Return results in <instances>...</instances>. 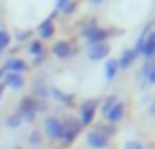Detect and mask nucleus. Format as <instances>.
Here are the masks:
<instances>
[{"label": "nucleus", "mask_w": 155, "mask_h": 149, "mask_svg": "<svg viewBox=\"0 0 155 149\" xmlns=\"http://www.w3.org/2000/svg\"><path fill=\"white\" fill-rule=\"evenodd\" d=\"M41 111H45V104L38 100V98H34V96H26V98H21L19 100V107H17V115L21 117V121H34L36 119V113H41Z\"/></svg>", "instance_id": "obj_1"}, {"label": "nucleus", "mask_w": 155, "mask_h": 149, "mask_svg": "<svg viewBox=\"0 0 155 149\" xmlns=\"http://www.w3.org/2000/svg\"><path fill=\"white\" fill-rule=\"evenodd\" d=\"M81 34L89 41V45H96V43H106V39H108L113 32L106 30V28H98L96 24H87Z\"/></svg>", "instance_id": "obj_2"}, {"label": "nucleus", "mask_w": 155, "mask_h": 149, "mask_svg": "<svg viewBox=\"0 0 155 149\" xmlns=\"http://www.w3.org/2000/svg\"><path fill=\"white\" fill-rule=\"evenodd\" d=\"M113 132V128H98V130H89L87 134V145L91 149H106L108 145V134Z\"/></svg>", "instance_id": "obj_3"}, {"label": "nucleus", "mask_w": 155, "mask_h": 149, "mask_svg": "<svg viewBox=\"0 0 155 149\" xmlns=\"http://www.w3.org/2000/svg\"><path fill=\"white\" fill-rule=\"evenodd\" d=\"M45 132L51 136V138H64V119L60 117H47L45 119Z\"/></svg>", "instance_id": "obj_4"}, {"label": "nucleus", "mask_w": 155, "mask_h": 149, "mask_svg": "<svg viewBox=\"0 0 155 149\" xmlns=\"http://www.w3.org/2000/svg\"><path fill=\"white\" fill-rule=\"evenodd\" d=\"M96 109H98V100H85L81 104V126H89L94 121V115H96Z\"/></svg>", "instance_id": "obj_5"}, {"label": "nucleus", "mask_w": 155, "mask_h": 149, "mask_svg": "<svg viewBox=\"0 0 155 149\" xmlns=\"http://www.w3.org/2000/svg\"><path fill=\"white\" fill-rule=\"evenodd\" d=\"M79 132H81V121H77L72 117L64 119V138H62L64 143H72L79 136Z\"/></svg>", "instance_id": "obj_6"}, {"label": "nucleus", "mask_w": 155, "mask_h": 149, "mask_svg": "<svg viewBox=\"0 0 155 149\" xmlns=\"http://www.w3.org/2000/svg\"><path fill=\"white\" fill-rule=\"evenodd\" d=\"M108 53H110V47H108L106 43H96V45H89V49H87V58H89L91 62H100V60H104Z\"/></svg>", "instance_id": "obj_7"}, {"label": "nucleus", "mask_w": 155, "mask_h": 149, "mask_svg": "<svg viewBox=\"0 0 155 149\" xmlns=\"http://www.w3.org/2000/svg\"><path fill=\"white\" fill-rule=\"evenodd\" d=\"M26 68H28V64H26L21 58H9V60L5 62V70H7V73H19V75H24Z\"/></svg>", "instance_id": "obj_8"}, {"label": "nucleus", "mask_w": 155, "mask_h": 149, "mask_svg": "<svg viewBox=\"0 0 155 149\" xmlns=\"http://www.w3.org/2000/svg\"><path fill=\"white\" fill-rule=\"evenodd\" d=\"M2 83L7 87H11V90H21L26 81H24V75H19V73H7L5 79H2Z\"/></svg>", "instance_id": "obj_9"}, {"label": "nucleus", "mask_w": 155, "mask_h": 149, "mask_svg": "<svg viewBox=\"0 0 155 149\" xmlns=\"http://www.w3.org/2000/svg\"><path fill=\"white\" fill-rule=\"evenodd\" d=\"M123 115H125V104H123V102H117V104L106 113V121L113 126V124L121 121V119H123Z\"/></svg>", "instance_id": "obj_10"}, {"label": "nucleus", "mask_w": 155, "mask_h": 149, "mask_svg": "<svg viewBox=\"0 0 155 149\" xmlns=\"http://www.w3.org/2000/svg\"><path fill=\"white\" fill-rule=\"evenodd\" d=\"M142 58H153L155 56V32H149L142 41V51H140Z\"/></svg>", "instance_id": "obj_11"}, {"label": "nucleus", "mask_w": 155, "mask_h": 149, "mask_svg": "<svg viewBox=\"0 0 155 149\" xmlns=\"http://www.w3.org/2000/svg\"><path fill=\"white\" fill-rule=\"evenodd\" d=\"M36 32H38L41 41L51 39V36H53V32H55V28H53V19H45V22H41V24H38V28H36Z\"/></svg>", "instance_id": "obj_12"}, {"label": "nucleus", "mask_w": 155, "mask_h": 149, "mask_svg": "<svg viewBox=\"0 0 155 149\" xmlns=\"http://www.w3.org/2000/svg\"><path fill=\"white\" fill-rule=\"evenodd\" d=\"M51 51H53V56H58L60 60H66V58H70V53H72L70 43H66V41H58V43L51 47Z\"/></svg>", "instance_id": "obj_13"}, {"label": "nucleus", "mask_w": 155, "mask_h": 149, "mask_svg": "<svg viewBox=\"0 0 155 149\" xmlns=\"http://www.w3.org/2000/svg\"><path fill=\"white\" fill-rule=\"evenodd\" d=\"M136 58H138V53H136V51H134V47H132V49H125V51L121 53V58L117 60V64H119V68H127Z\"/></svg>", "instance_id": "obj_14"}, {"label": "nucleus", "mask_w": 155, "mask_h": 149, "mask_svg": "<svg viewBox=\"0 0 155 149\" xmlns=\"http://www.w3.org/2000/svg\"><path fill=\"white\" fill-rule=\"evenodd\" d=\"M117 73H119V64H117V60H108L106 66H104V77H106V81H113V79L117 77Z\"/></svg>", "instance_id": "obj_15"}, {"label": "nucleus", "mask_w": 155, "mask_h": 149, "mask_svg": "<svg viewBox=\"0 0 155 149\" xmlns=\"http://www.w3.org/2000/svg\"><path fill=\"white\" fill-rule=\"evenodd\" d=\"M117 102H119V98H117L115 94H110V96H106V98L102 100V107H100V113H102V115L106 117V113H108V111H110V109H113V107H115Z\"/></svg>", "instance_id": "obj_16"}, {"label": "nucleus", "mask_w": 155, "mask_h": 149, "mask_svg": "<svg viewBox=\"0 0 155 149\" xmlns=\"http://www.w3.org/2000/svg\"><path fill=\"white\" fill-rule=\"evenodd\" d=\"M153 70H155V56H153V58H147V62H144L142 68H140V77H149Z\"/></svg>", "instance_id": "obj_17"}, {"label": "nucleus", "mask_w": 155, "mask_h": 149, "mask_svg": "<svg viewBox=\"0 0 155 149\" xmlns=\"http://www.w3.org/2000/svg\"><path fill=\"white\" fill-rule=\"evenodd\" d=\"M9 43H11V34H9L5 28H0V53L9 47Z\"/></svg>", "instance_id": "obj_18"}, {"label": "nucleus", "mask_w": 155, "mask_h": 149, "mask_svg": "<svg viewBox=\"0 0 155 149\" xmlns=\"http://www.w3.org/2000/svg\"><path fill=\"white\" fill-rule=\"evenodd\" d=\"M28 51H30L32 56H41V53H45V49H43V41H32V43L28 45Z\"/></svg>", "instance_id": "obj_19"}, {"label": "nucleus", "mask_w": 155, "mask_h": 149, "mask_svg": "<svg viewBox=\"0 0 155 149\" xmlns=\"http://www.w3.org/2000/svg\"><path fill=\"white\" fill-rule=\"evenodd\" d=\"M21 124H24V121H21V117H19L17 113H13V115L7 117V126H9V128H19Z\"/></svg>", "instance_id": "obj_20"}, {"label": "nucleus", "mask_w": 155, "mask_h": 149, "mask_svg": "<svg viewBox=\"0 0 155 149\" xmlns=\"http://www.w3.org/2000/svg\"><path fill=\"white\" fill-rule=\"evenodd\" d=\"M53 96H55V100H60V102H66V104L72 100L68 94H64V92H60V90H53Z\"/></svg>", "instance_id": "obj_21"}, {"label": "nucleus", "mask_w": 155, "mask_h": 149, "mask_svg": "<svg viewBox=\"0 0 155 149\" xmlns=\"http://www.w3.org/2000/svg\"><path fill=\"white\" fill-rule=\"evenodd\" d=\"M47 87H43V85H36V90H34V98H47Z\"/></svg>", "instance_id": "obj_22"}, {"label": "nucleus", "mask_w": 155, "mask_h": 149, "mask_svg": "<svg viewBox=\"0 0 155 149\" xmlns=\"http://www.w3.org/2000/svg\"><path fill=\"white\" fill-rule=\"evenodd\" d=\"M30 145H32V147H38V145H41V134H38V132H32V134H30Z\"/></svg>", "instance_id": "obj_23"}, {"label": "nucleus", "mask_w": 155, "mask_h": 149, "mask_svg": "<svg viewBox=\"0 0 155 149\" xmlns=\"http://www.w3.org/2000/svg\"><path fill=\"white\" fill-rule=\"evenodd\" d=\"M125 149H142V143H138V141H127V143H125Z\"/></svg>", "instance_id": "obj_24"}, {"label": "nucleus", "mask_w": 155, "mask_h": 149, "mask_svg": "<svg viewBox=\"0 0 155 149\" xmlns=\"http://www.w3.org/2000/svg\"><path fill=\"white\" fill-rule=\"evenodd\" d=\"M68 2H70V0H55V13H60V11H62Z\"/></svg>", "instance_id": "obj_25"}, {"label": "nucleus", "mask_w": 155, "mask_h": 149, "mask_svg": "<svg viewBox=\"0 0 155 149\" xmlns=\"http://www.w3.org/2000/svg\"><path fill=\"white\" fill-rule=\"evenodd\" d=\"M74 7H77V5H74V2H68V5H66V7H64V9H62V11H64V13H66V15H70V13H72V11H74Z\"/></svg>", "instance_id": "obj_26"}, {"label": "nucleus", "mask_w": 155, "mask_h": 149, "mask_svg": "<svg viewBox=\"0 0 155 149\" xmlns=\"http://www.w3.org/2000/svg\"><path fill=\"white\" fill-rule=\"evenodd\" d=\"M45 62V53H41V56H34V66H41Z\"/></svg>", "instance_id": "obj_27"}, {"label": "nucleus", "mask_w": 155, "mask_h": 149, "mask_svg": "<svg viewBox=\"0 0 155 149\" xmlns=\"http://www.w3.org/2000/svg\"><path fill=\"white\" fill-rule=\"evenodd\" d=\"M147 81H149V83H151V85H155V70H153V73H151V75H149V77H147Z\"/></svg>", "instance_id": "obj_28"}, {"label": "nucleus", "mask_w": 155, "mask_h": 149, "mask_svg": "<svg viewBox=\"0 0 155 149\" xmlns=\"http://www.w3.org/2000/svg\"><path fill=\"white\" fill-rule=\"evenodd\" d=\"M17 39H19V41H26V39H28V32H19Z\"/></svg>", "instance_id": "obj_29"}, {"label": "nucleus", "mask_w": 155, "mask_h": 149, "mask_svg": "<svg viewBox=\"0 0 155 149\" xmlns=\"http://www.w3.org/2000/svg\"><path fill=\"white\" fill-rule=\"evenodd\" d=\"M5 87H7L5 83H0V100H2V94H5Z\"/></svg>", "instance_id": "obj_30"}, {"label": "nucleus", "mask_w": 155, "mask_h": 149, "mask_svg": "<svg viewBox=\"0 0 155 149\" xmlns=\"http://www.w3.org/2000/svg\"><path fill=\"white\" fill-rule=\"evenodd\" d=\"M149 113H151V115H155V102L151 104V109H149Z\"/></svg>", "instance_id": "obj_31"}, {"label": "nucleus", "mask_w": 155, "mask_h": 149, "mask_svg": "<svg viewBox=\"0 0 155 149\" xmlns=\"http://www.w3.org/2000/svg\"><path fill=\"white\" fill-rule=\"evenodd\" d=\"M91 2H94V5H100V2H102V0H91Z\"/></svg>", "instance_id": "obj_32"}]
</instances>
